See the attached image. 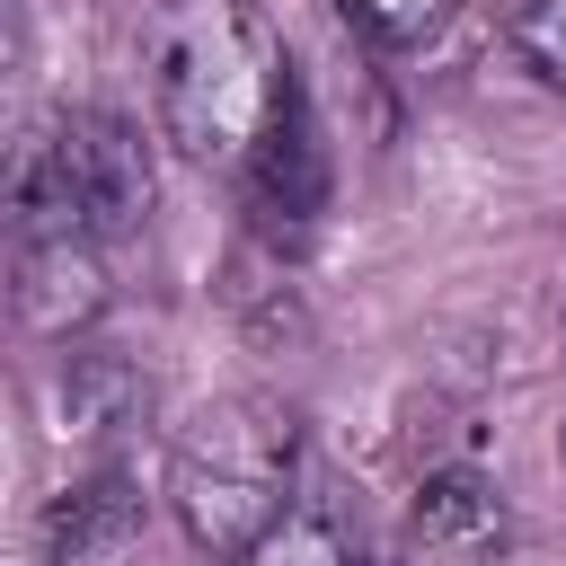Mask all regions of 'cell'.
Returning a JSON list of instances; mask_svg holds the SVG:
<instances>
[{
    "label": "cell",
    "mask_w": 566,
    "mask_h": 566,
    "mask_svg": "<svg viewBox=\"0 0 566 566\" xmlns=\"http://www.w3.org/2000/svg\"><path fill=\"white\" fill-rule=\"evenodd\" d=\"M142 80H150L159 142H177L195 168L221 177L248 168V150L301 88L274 27L248 0H159L142 27Z\"/></svg>",
    "instance_id": "cell-1"
},
{
    "label": "cell",
    "mask_w": 566,
    "mask_h": 566,
    "mask_svg": "<svg viewBox=\"0 0 566 566\" xmlns=\"http://www.w3.org/2000/svg\"><path fill=\"white\" fill-rule=\"evenodd\" d=\"M159 177L150 142L115 106H44L0 133V230L35 248H115L142 230Z\"/></svg>",
    "instance_id": "cell-2"
},
{
    "label": "cell",
    "mask_w": 566,
    "mask_h": 566,
    "mask_svg": "<svg viewBox=\"0 0 566 566\" xmlns=\"http://www.w3.org/2000/svg\"><path fill=\"white\" fill-rule=\"evenodd\" d=\"M292 478H301V416L265 389L212 398L168 451V504L203 557H256L292 522Z\"/></svg>",
    "instance_id": "cell-3"
},
{
    "label": "cell",
    "mask_w": 566,
    "mask_h": 566,
    "mask_svg": "<svg viewBox=\"0 0 566 566\" xmlns=\"http://www.w3.org/2000/svg\"><path fill=\"white\" fill-rule=\"evenodd\" d=\"M239 195H248V212H256L265 239H301V230L327 212V150H318V115H310L301 88H292L283 115L265 124V142L248 150Z\"/></svg>",
    "instance_id": "cell-4"
},
{
    "label": "cell",
    "mask_w": 566,
    "mask_h": 566,
    "mask_svg": "<svg viewBox=\"0 0 566 566\" xmlns=\"http://www.w3.org/2000/svg\"><path fill=\"white\" fill-rule=\"evenodd\" d=\"M133 531H142V486L124 469H97V478H80V486H62L44 504L35 548H44V566H88V557L124 548Z\"/></svg>",
    "instance_id": "cell-5"
},
{
    "label": "cell",
    "mask_w": 566,
    "mask_h": 566,
    "mask_svg": "<svg viewBox=\"0 0 566 566\" xmlns=\"http://www.w3.org/2000/svg\"><path fill=\"white\" fill-rule=\"evenodd\" d=\"M416 539L433 548V557H478V548H495L504 539V486L486 478V469H469V460H451V469H433L424 486H416Z\"/></svg>",
    "instance_id": "cell-6"
},
{
    "label": "cell",
    "mask_w": 566,
    "mask_h": 566,
    "mask_svg": "<svg viewBox=\"0 0 566 566\" xmlns=\"http://www.w3.org/2000/svg\"><path fill=\"white\" fill-rule=\"evenodd\" d=\"M504 44L539 88H566V0H504Z\"/></svg>",
    "instance_id": "cell-7"
},
{
    "label": "cell",
    "mask_w": 566,
    "mask_h": 566,
    "mask_svg": "<svg viewBox=\"0 0 566 566\" xmlns=\"http://www.w3.org/2000/svg\"><path fill=\"white\" fill-rule=\"evenodd\" d=\"M336 18H345L363 44H380V53H416L424 35H442L451 0H336Z\"/></svg>",
    "instance_id": "cell-8"
},
{
    "label": "cell",
    "mask_w": 566,
    "mask_h": 566,
    "mask_svg": "<svg viewBox=\"0 0 566 566\" xmlns=\"http://www.w3.org/2000/svg\"><path fill=\"white\" fill-rule=\"evenodd\" d=\"M18 35H27V0H0V71L18 62Z\"/></svg>",
    "instance_id": "cell-9"
}]
</instances>
